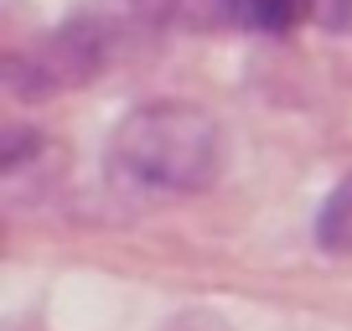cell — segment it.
Here are the masks:
<instances>
[{
  "label": "cell",
  "mask_w": 352,
  "mask_h": 331,
  "mask_svg": "<svg viewBox=\"0 0 352 331\" xmlns=\"http://www.w3.org/2000/svg\"><path fill=\"white\" fill-rule=\"evenodd\" d=\"M316 238H321V249H331V254L352 259V176L342 181V187L331 192L327 202H321V218H316Z\"/></svg>",
  "instance_id": "3"
},
{
  "label": "cell",
  "mask_w": 352,
  "mask_h": 331,
  "mask_svg": "<svg viewBox=\"0 0 352 331\" xmlns=\"http://www.w3.org/2000/svg\"><path fill=\"white\" fill-rule=\"evenodd\" d=\"M99 52H104V42H99L94 26H73V32H63V36H47L32 57H21V62L11 67L16 93L36 99V93L73 89V83H83V78H94Z\"/></svg>",
  "instance_id": "2"
},
{
  "label": "cell",
  "mask_w": 352,
  "mask_h": 331,
  "mask_svg": "<svg viewBox=\"0 0 352 331\" xmlns=\"http://www.w3.org/2000/svg\"><path fill=\"white\" fill-rule=\"evenodd\" d=\"M109 161L151 192H202L223 166V135L218 119L197 104L155 99L120 119Z\"/></svg>",
  "instance_id": "1"
}]
</instances>
